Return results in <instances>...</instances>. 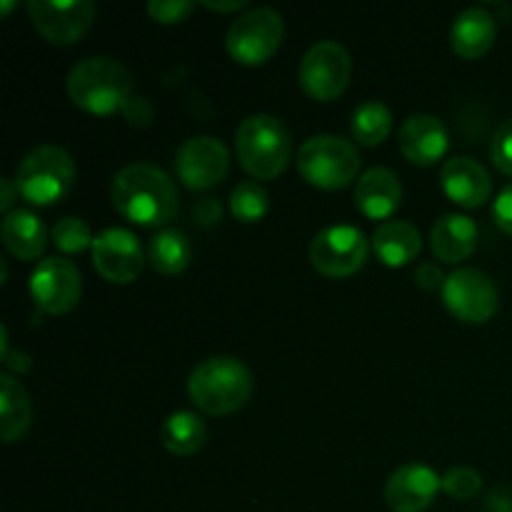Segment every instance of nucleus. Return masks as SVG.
<instances>
[{"label":"nucleus","instance_id":"1","mask_svg":"<svg viewBox=\"0 0 512 512\" xmlns=\"http://www.w3.org/2000/svg\"><path fill=\"white\" fill-rule=\"evenodd\" d=\"M115 210L143 228H158L178 213V188L165 170L133 163L120 170L110 190Z\"/></svg>","mask_w":512,"mask_h":512},{"label":"nucleus","instance_id":"2","mask_svg":"<svg viewBox=\"0 0 512 512\" xmlns=\"http://www.w3.org/2000/svg\"><path fill=\"white\" fill-rule=\"evenodd\" d=\"M190 400L208 415H230L253 395L248 365L230 355H215L195 365L188 380Z\"/></svg>","mask_w":512,"mask_h":512},{"label":"nucleus","instance_id":"3","mask_svg":"<svg viewBox=\"0 0 512 512\" xmlns=\"http://www.w3.org/2000/svg\"><path fill=\"white\" fill-rule=\"evenodd\" d=\"M133 78L120 60L108 55L85 58L70 70L68 95L78 108L93 115H110L130 103Z\"/></svg>","mask_w":512,"mask_h":512},{"label":"nucleus","instance_id":"4","mask_svg":"<svg viewBox=\"0 0 512 512\" xmlns=\"http://www.w3.org/2000/svg\"><path fill=\"white\" fill-rule=\"evenodd\" d=\"M290 133L275 115H250L235 130V153L240 165L258 180H273L290 160Z\"/></svg>","mask_w":512,"mask_h":512},{"label":"nucleus","instance_id":"5","mask_svg":"<svg viewBox=\"0 0 512 512\" xmlns=\"http://www.w3.org/2000/svg\"><path fill=\"white\" fill-rule=\"evenodd\" d=\"M75 183V163L58 145H38L18 165V193L33 205H53L70 193Z\"/></svg>","mask_w":512,"mask_h":512},{"label":"nucleus","instance_id":"6","mask_svg":"<svg viewBox=\"0 0 512 512\" xmlns=\"http://www.w3.org/2000/svg\"><path fill=\"white\" fill-rule=\"evenodd\" d=\"M298 170L315 188L340 190L358 178L360 153L338 135H315L300 145Z\"/></svg>","mask_w":512,"mask_h":512},{"label":"nucleus","instance_id":"7","mask_svg":"<svg viewBox=\"0 0 512 512\" xmlns=\"http://www.w3.org/2000/svg\"><path fill=\"white\" fill-rule=\"evenodd\" d=\"M283 33L285 25L278 10L260 5L233 20L225 35V48L240 65H263L280 48Z\"/></svg>","mask_w":512,"mask_h":512},{"label":"nucleus","instance_id":"8","mask_svg":"<svg viewBox=\"0 0 512 512\" xmlns=\"http://www.w3.org/2000/svg\"><path fill=\"white\" fill-rule=\"evenodd\" d=\"M353 75L348 50L335 40H320L303 55L298 68V83L305 95L320 103H330L345 93Z\"/></svg>","mask_w":512,"mask_h":512},{"label":"nucleus","instance_id":"9","mask_svg":"<svg viewBox=\"0 0 512 512\" xmlns=\"http://www.w3.org/2000/svg\"><path fill=\"white\" fill-rule=\"evenodd\" d=\"M443 303L450 313L468 325H483L498 313V288L488 273L460 268L443 285Z\"/></svg>","mask_w":512,"mask_h":512},{"label":"nucleus","instance_id":"10","mask_svg":"<svg viewBox=\"0 0 512 512\" xmlns=\"http://www.w3.org/2000/svg\"><path fill=\"white\" fill-rule=\"evenodd\" d=\"M368 238L353 225H330L310 243V260L315 270L328 278H348L368 260Z\"/></svg>","mask_w":512,"mask_h":512},{"label":"nucleus","instance_id":"11","mask_svg":"<svg viewBox=\"0 0 512 512\" xmlns=\"http://www.w3.org/2000/svg\"><path fill=\"white\" fill-rule=\"evenodd\" d=\"M83 278L73 260L45 258L30 275V295L35 305L50 315H63L78 305Z\"/></svg>","mask_w":512,"mask_h":512},{"label":"nucleus","instance_id":"12","mask_svg":"<svg viewBox=\"0 0 512 512\" xmlns=\"http://www.w3.org/2000/svg\"><path fill=\"white\" fill-rule=\"evenodd\" d=\"M230 153L223 140L210 135H195L180 145L175 155V170L188 190L215 188L228 175Z\"/></svg>","mask_w":512,"mask_h":512},{"label":"nucleus","instance_id":"13","mask_svg":"<svg viewBox=\"0 0 512 512\" xmlns=\"http://www.w3.org/2000/svg\"><path fill=\"white\" fill-rule=\"evenodd\" d=\"M30 20L35 30L45 40L55 45H73L90 30L95 18V3L90 0H30L28 3Z\"/></svg>","mask_w":512,"mask_h":512},{"label":"nucleus","instance_id":"14","mask_svg":"<svg viewBox=\"0 0 512 512\" xmlns=\"http://www.w3.org/2000/svg\"><path fill=\"white\" fill-rule=\"evenodd\" d=\"M93 265L108 283L128 285L143 273L145 253L135 233L125 228H108L93 240Z\"/></svg>","mask_w":512,"mask_h":512},{"label":"nucleus","instance_id":"15","mask_svg":"<svg viewBox=\"0 0 512 512\" xmlns=\"http://www.w3.org/2000/svg\"><path fill=\"white\" fill-rule=\"evenodd\" d=\"M443 490V478L423 463L400 465L385 485V503L393 512H425Z\"/></svg>","mask_w":512,"mask_h":512},{"label":"nucleus","instance_id":"16","mask_svg":"<svg viewBox=\"0 0 512 512\" xmlns=\"http://www.w3.org/2000/svg\"><path fill=\"white\" fill-rule=\"evenodd\" d=\"M440 183H443L445 195L460 208H480L493 193V180L485 165L468 155L450 158L443 165Z\"/></svg>","mask_w":512,"mask_h":512},{"label":"nucleus","instance_id":"17","mask_svg":"<svg viewBox=\"0 0 512 512\" xmlns=\"http://www.w3.org/2000/svg\"><path fill=\"white\" fill-rule=\"evenodd\" d=\"M400 153L413 165H435L448 150V130L435 115L415 113L403 123L398 135Z\"/></svg>","mask_w":512,"mask_h":512},{"label":"nucleus","instance_id":"18","mask_svg":"<svg viewBox=\"0 0 512 512\" xmlns=\"http://www.w3.org/2000/svg\"><path fill=\"white\" fill-rule=\"evenodd\" d=\"M403 203V185L390 168H370L360 175L355 188V205L370 220H385Z\"/></svg>","mask_w":512,"mask_h":512},{"label":"nucleus","instance_id":"19","mask_svg":"<svg viewBox=\"0 0 512 512\" xmlns=\"http://www.w3.org/2000/svg\"><path fill=\"white\" fill-rule=\"evenodd\" d=\"M430 248H433V255L440 263H460V260L470 258L475 253V248H478V225L468 215H443L433 225Z\"/></svg>","mask_w":512,"mask_h":512},{"label":"nucleus","instance_id":"20","mask_svg":"<svg viewBox=\"0 0 512 512\" xmlns=\"http://www.w3.org/2000/svg\"><path fill=\"white\" fill-rule=\"evenodd\" d=\"M498 35V23L485 8H468L455 18L450 30L453 50L465 60H475L488 53Z\"/></svg>","mask_w":512,"mask_h":512},{"label":"nucleus","instance_id":"21","mask_svg":"<svg viewBox=\"0 0 512 512\" xmlns=\"http://www.w3.org/2000/svg\"><path fill=\"white\" fill-rule=\"evenodd\" d=\"M423 248L420 230L408 220H388L373 233V250L388 268L413 263Z\"/></svg>","mask_w":512,"mask_h":512},{"label":"nucleus","instance_id":"22","mask_svg":"<svg viewBox=\"0 0 512 512\" xmlns=\"http://www.w3.org/2000/svg\"><path fill=\"white\" fill-rule=\"evenodd\" d=\"M3 243L15 258L35 260L48 245V230L30 210H13L3 220Z\"/></svg>","mask_w":512,"mask_h":512},{"label":"nucleus","instance_id":"23","mask_svg":"<svg viewBox=\"0 0 512 512\" xmlns=\"http://www.w3.org/2000/svg\"><path fill=\"white\" fill-rule=\"evenodd\" d=\"M33 420V408L23 385L13 375H0V433L5 443L23 438Z\"/></svg>","mask_w":512,"mask_h":512},{"label":"nucleus","instance_id":"24","mask_svg":"<svg viewBox=\"0 0 512 512\" xmlns=\"http://www.w3.org/2000/svg\"><path fill=\"white\" fill-rule=\"evenodd\" d=\"M205 438H208V428L200 415L190 413V410H178V413L168 415L160 428V443L173 455L198 453L205 445Z\"/></svg>","mask_w":512,"mask_h":512},{"label":"nucleus","instance_id":"25","mask_svg":"<svg viewBox=\"0 0 512 512\" xmlns=\"http://www.w3.org/2000/svg\"><path fill=\"white\" fill-rule=\"evenodd\" d=\"M148 258L158 273L178 275L190 265L193 248H190V240L185 238L183 230L163 228L150 238Z\"/></svg>","mask_w":512,"mask_h":512},{"label":"nucleus","instance_id":"26","mask_svg":"<svg viewBox=\"0 0 512 512\" xmlns=\"http://www.w3.org/2000/svg\"><path fill=\"white\" fill-rule=\"evenodd\" d=\"M353 138L358 140L360 145H368V148H375V145L385 143V138L393 130V113L388 110V105L380 103V100H368V103L358 105L353 113Z\"/></svg>","mask_w":512,"mask_h":512},{"label":"nucleus","instance_id":"27","mask_svg":"<svg viewBox=\"0 0 512 512\" xmlns=\"http://www.w3.org/2000/svg\"><path fill=\"white\" fill-rule=\"evenodd\" d=\"M268 193L260 183L248 180V183H240L233 188L230 195V213L240 223H258L268 213Z\"/></svg>","mask_w":512,"mask_h":512},{"label":"nucleus","instance_id":"28","mask_svg":"<svg viewBox=\"0 0 512 512\" xmlns=\"http://www.w3.org/2000/svg\"><path fill=\"white\" fill-rule=\"evenodd\" d=\"M53 243L58 245L63 253H83L85 248H93V233H90L88 223L80 218H63L53 225L50 230Z\"/></svg>","mask_w":512,"mask_h":512},{"label":"nucleus","instance_id":"29","mask_svg":"<svg viewBox=\"0 0 512 512\" xmlns=\"http://www.w3.org/2000/svg\"><path fill=\"white\" fill-rule=\"evenodd\" d=\"M480 488H483L480 473L473 468H465V465L450 468L443 475V490L455 500H473L480 493Z\"/></svg>","mask_w":512,"mask_h":512},{"label":"nucleus","instance_id":"30","mask_svg":"<svg viewBox=\"0 0 512 512\" xmlns=\"http://www.w3.org/2000/svg\"><path fill=\"white\" fill-rule=\"evenodd\" d=\"M193 10L195 3H190V0H153V3H148L150 18L163 25L183 23Z\"/></svg>","mask_w":512,"mask_h":512},{"label":"nucleus","instance_id":"31","mask_svg":"<svg viewBox=\"0 0 512 512\" xmlns=\"http://www.w3.org/2000/svg\"><path fill=\"white\" fill-rule=\"evenodd\" d=\"M490 155H493V163L505 175H512V118L505 120L498 133H495L493 145H490Z\"/></svg>","mask_w":512,"mask_h":512},{"label":"nucleus","instance_id":"32","mask_svg":"<svg viewBox=\"0 0 512 512\" xmlns=\"http://www.w3.org/2000/svg\"><path fill=\"white\" fill-rule=\"evenodd\" d=\"M493 218L503 233L512 235V183L505 185L503 193H500L498 200H495Z\"/></svg>","mask_w":512,"mask_h":512},{"label":"nucleus","instance_id":"33","mask_svg":"<svg viewBox=\"0 0 512 512\" xmlns=\"http://www.w3.org/2000/svg\"><path fill=\"white\" fill-rule=\"evenodd\" d=\"M193 218L205 228H213L223 220V208H220L218 198H203L193 205Z\"/></svg>","mask_w":512,"mask_h":512},{"label":"nucleus","instance_id":"34","mask_svg":"<svg viewBox=\"0 0 512 512\" xmlns=\"http://www.w3.org/2000/svg\"><path fill=\"white\" fill-rule=\"evenodd\" d=\"M445 275L440 270L438 263H423L418 270H415V283L423 290H438L445 285Z\"/></svg>","mask_w":512,"mask_h":512},{"label":"nucleus","instance_id":"35","mask_svg":"<svg viewBox=\"0 0 512 512\" xmlns=\"http://www.w3.org/2000/svg\"><path fill=\"white\" fill-rule=\"evenodd\" d=\"M0 190H3V195H0V208L5 210V215L13 213V210H10V208H13L15 198H18V195H20L18 193V185H13L8 178H3V180H0Z\"/></svg>","mask_w":512,"mask_h":512},{"label":"nucleus","instance_id":"36","mask_svg":"<svg viewBox=\"0 0 512 512\" xmlns=\"http://www.w3.org/2000/svg\"><path fill=\"white\" fill-rule=\"evenodd\" d=\"M205 8L218 10V13H233V10H240L245 5V0H230V3H213V0H205Z\"/></svg>","mask_w":512,"mask_h":512}]
</instances>
